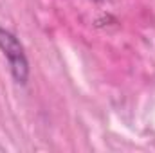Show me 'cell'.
I'll return each instance as SVG.
<instances>
[{"mask_svg": "<svg viewBox=\"0 0 155 153\" xmlns=\"http://www.w3.org/2000/svg\"><path fill=\"white\" fill-rule=\"evenodd\" d=\"M0 50L9 63V70L15 83L22 86L27 85L31 70H29V60L25 49L20 43V40L16 38V34L5 27H0Z\"/></svg>", "mask_w": 155, "mask_h": 153, "instance_id": "1", "label": "cell"}, {"mask_svg": "<svg viewBox=\"0 0 155 153\" xmlns=\"http://www.w3.org/2000/svg\"><path fill=\"white\" fill-rule=\"evenodd\" d=\"M94 2H101V0H94Z\"/></svg>", "mask_w": 155, "mask_h": 153, "instance_id": "2", "label": "cell"}]
</instances>
